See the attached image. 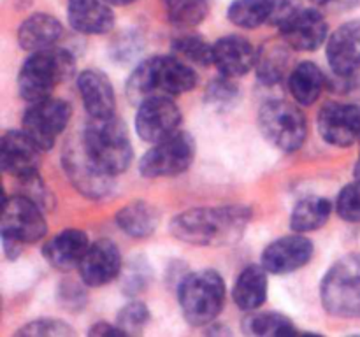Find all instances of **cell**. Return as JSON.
Wrapping results in <instances>:
<instances>
[{
  "label": "cell",
  "mask_w": 360,
  "mask_h": 337,
  "mask_svg": "<svg viewBox=\"0 0 360 337\" xmlns=\"http://www.w3.org/2000/svg\"><path fill=\"white\" fill-rule=\"evenodd\" d=\"M252 220V209L245 206L195 207L174 216L171 234L192 246H231L241 241Z\"/></svg>",
  "instance_id": "6da1fadb"
},
{
  "label": "cell",
  "mask_w": 360,
  "mask_h": 337,
  "mask_svg": "<svg viewBox=\"0 0 360 337\" xmlns=\"http://www.w3.org/2000/svg\"><path fill=\"white\" fill-rule=\"evenodd\" d=\"M199 76L179 56L158 55L136 67L127 81V95L134 104L151 97H174L193 90Z\"/></svg>",
  "instance_id": "7a4b0ae2"
},
{
  "label": "cell",
  "mask_w": 360,
  "mask_h": 337,
  "mask_svg": "<svg viewBox=\"0 0 360 337\" xmlns=\"http://www.w3.org/2000/svg\"><path fill=\"white\" fill-rule=\"evenodd\" d=\"M76 62L65 49L48 48L32 53L18 74V90L23 100L37 102L51 97L58 84L74 76Z\"/></svg>",
  "instance_id": "3957f363"
},
{
  "label": "cell",
  "mask_w": 360,
  "mask_h": 337,
  "mask_svg": "<svg viewBox=\"0 0 360 337\" xmlns=\"http://www.w3.org/2000/svg\"><path fill=\"white\" fill-rule=\"evenodd\" d=\"M225 283L217 270H199L181 279L178 302L190 325H207L217 319L225 305Z\"/></svg>",
  "instance_id": "277c9868"
},
{
  "label": "cell",
  "mask_w": 360,
  "mask_h": 337,
  "mask_svg": "<svg viewBox=\"0 0 360 337\" xmlns=\"http://www.w3.org/2000/svg\"><path fill=\"white\" fill-rule=\"evenodd\" d=\"M83 143L91 157L112 176L129 168L134 151L125 126L115 118H90L84 126Z\"/></svg>",
  "instance_id": "5b68a950"
},
{
  "label": "cell",
  "mask_w": 360,
  "mask_h": 337,
  "mask_svg": "<svg viewBox=\"0 0 360 337\" xmlns=\"http://www.w3.org/2000/svg\"><path fill=\"white\" fill-rule=\"evenodd\" d=\"M322 305L338 318H360V253L338 260L320 284Z\"/></svg>",
  "instance_id": "8992f818"
},
{
  "label": "cell",
  "mask_w": 360,
  "mask_h": 337,
  "mask_svg": "<svg viewBox=\"0 0 360 337\" xmlns=\"http://www.w3.org/2000/svg\"><path fill=\"white\" fill-rule=\"evenodd\" d=\"M62 164L70 185L88 199H104L115 188V176L91 157L81 136L67 140L62 151Z\"/></svg>",
  "instance_id": "52a82bcc"
},
{
  "label": "cell",
  "mask_w": 360,
  "mask_h": 337,
  "mask_svg": "<svg viewBox=\"0 0 360 337\" xmlns=\"http://www.w3.org/2000/svg\"><path fill=\"white\" fill-rule=\"evenodd\" d=\"M259 126L267 140L278 150L297 151L308 136V123L297 105L285 100H269L260 107Z\"/></svg>",
  "instance_id": "ba28073f"
},
{
  "label": "cell",
  "mask_w": 360,
  "mask_h": 337,
  "mask_svg": "<svg viewBox=\"0 0 360 337\" xmlns=\"http://www.w3.org/2000/svg\"><path fill=\"white\" fill-rule=\"evenodd\" d=\"M195 158V143L186 132H176L153 144L139 164L144 178H172L188 171Z\"/></svg>",
  "instance_id": "9c48e42d"
},
{
  "label": "cell",
  "mask_w": 360,
  "mask_h": 337,
  "mask_svg": "<svg viewBox=\"0 0 360 337\" xmlns=\"http://www.w3.org/2000/svg\"><path fill=\"white\" fill-rule=\"evenodd\" d=\"M72 116L70 104L63 98L46 97L32 102L23 116V132L41 147L42 151L51 150L55 140L62 136Z\"/></svg>",
  "instance_id": "30bf717a"
},
{
  "label": "cell",
  "mask_w": 360,
  "mask_h": 337,
  "mask_svg": "<svg viewBox=\"0 0 360 337\" xmlns=\"http://www.w3.org/2000/svg\"><path fill=\"white\" fill-rule=\"evenodd\" d=\"M42 211L44 209L41 206L21 193L4 197L0 234L18 239L23 244L41 241L48 232V223Z\"/></svg>",
  "instance_id": "8fae6325"
},
{
  "label": "cell",
  "mask_w": 360,
  "mask_h": 337,
  "mask_svg": "<svg viewBox=\"0 0 360 337\" xmlns=\"http://www.w3.org/2000/svg\"><path fill=\"white\" fill-rule=\"evenodd\" d=\"M181 111L171 97H151L137 104L136 130L146 143L155 144L178 132Z\"/></svg>",
  "instance_id": "7c38bea8"
},
{
  "label": "cell",
  "mask_w": 360,
  "mask_h": 337,
  "mask_svg": "<svg viewBox=\"0 0 360 337\" xmlns=\"http://www.w3.org/2000/svg\"><path fill=\"white\" fill-rule=\"evenodd\" d=\"M281 39L295 51H315L327 41L329 25L316 9H294L278 23Z\"/></svg>",
  "instance_id": "4fadbf2b"
},
{
  "label": "cell",
  "mask_w": 360,
  "mask_h": 337,
  "mask_svg": "<svg viewBox=\"0 0 360 337\" xmlns=\"http://www.w3.org/2000/svg\"><path fill=\"white\" fill-rule=\"evenodd\" d=\"M79 276L86 286L97 288L111 283L122 272V253L109 239L91 242L79 263Z\"/></svg>",
  "instance_id": "5bb4252c"
},
{
  "label": "cell",
  "mask_w": 360,
  "mask_h": 337,
  "mask_svg": "<svg viewBox=\"0 0 360 337\" xmlns=\"http://www.w3.org/2000/svg\"><path fill=\"white\" fill-rule=\"evenodd\" d=\"M313 242L297 232L271 242L262 253V267L271 274H290L311 260Z\"/></svg>",
  "instance_id": "9a60e30c"
},
{
  "label": "cell",
  "mask_w": 360,
  "mask_h": 337,
  "mask_svg": "<svg viewBox=\"0 0 360 337\" xmlns=\"http://www.w3.org/2000/svg\"><path fill=\"white\" fill-rule=\"evenodd\" d=\"M327 62L340 77H348L360 69V20L347 21L327 41Z\"/></svg>",
  "instance_id": "2e32d148"
},
{
  "label": "cell",
  "mask_w": 360,
  "mask_h": 337,
  "mask_svg": "<svg viewBox=\"0 0 360 337\" xmlns=\"http://www.w3.org/2000/svg\"><path fill=\"white\" fill-rule=\"evenodd\" d=\"M41 151L23 130H11L0 140V167L16 179L23 178L37 172Z\"/></svg>",
  "instance_id": "e0dca14e"
},
{
  "label": "cell",
  "mask_w": 360,
  "mask_h": 337,
  "mask_svg": "<svg viewBox=\"0 0 360 337\" xmlns=\"http://www.w3.org/2000/svg\"><path fill=\"white\" fill-rule=\"evenodd\" d=\"M290 0H234L229 7V20L239 28L253 30L266 23H280L294 11Z\"/></svg>",
  "instance_id": "ac0fdd59"
},
{
  "label": "cell",
  "mask_w": 360,
  "mask_h": 337,
  "mask_svg": "<svg viewBox=\"0 0 360 337\" xmlns=\"http://www.w3.org/2000/svg\"><path fill=\"white\" fill-rule=\"evenodd\" d=\"M257 51L252 42L239 35H227L213 44V65L221 76L239 77L255 69Z\"/></svg>",
  "instance_id": "d6986e66"
},
{
  "label": "cell",
  "mask_w": 360,
  "mask_h": 337,
  "mask_svg": "<svg viewBox=\"0 0 360 337\" xmlns=\"http://www.w3.org/2000/svg\"><path fill=\"white\" fill-rule=\"evenodd\" d=\"M88 248H90V241L83 230L67 228L46 242L42 248V256L53 269L60 272H69L79 267Z\"/></svg>",
  "instance_id": "ffe728a7"
},
{
  "label": "cell",
  "mask_w": 360,
  "mask_h": 337,
  "mask_svg": "<svg viewBox=\"0 0 360 337\" xmlns=\"http://www.w3.org/2000/svg\"><path fill=\"white\" fill-rule=\"evenodd\" d=\"M77 90L90 118H109L115 116V90L104 72L86 69L77 76Z\"/></svg>",
  "instance_id": "44dd1931"
},
{
  "label": "cell",
  "mask_w": 360,
  "mask_h": 337,
  "mask_svg": "<svg viewBox=\"0 0 360 337\" xmlns=\"http://www.w3.org/2000/svg\"><path fill=\"white\" fill-rule=\"evenodd\" d=\"M67 18L70 27L79 34H108L115 25V16L105 0H69Z\"/></svg>",
  "instance_id": "7402d4cb"
},
{
  "label": "cell",
  "mask_w": 360,
  "mask_h": 337,
  "mask_svg": "<svg viewBox=\"0 0 360 337\" xmlns=\"http://www.w3.org/2000/svg\"><path fill=\"white\" fill-rule=\"evenodd\" d=\"M63 28L56 18L49 14L37 13L20 25L18 30V42L28 53L41 51V49L53 48L62 37Z\"/></svg>",
  "instance_id": "603a6c76"
},
{
  "label": "cell",
  "mask_w": 360,
  "mask_h": 337,
  "mask_svg": "<svg viewBox=\"0 0 360 337\" xmlns=\"http://www.w3.org/2000/svg\"><path fill=\"white\" fill-rule=\"evenodd\" d=\"M267 270L262 265H248L234 283L232 297L243 311H257L267 300Z\"/></svg>",
  "instance_id": "cb8c5ba5"
},
{
  "label": "cell",
  "mask_w": 360,
  "mask_h": 337,
  "mask_svg": "<svg viewBox=\"0 0 360 337\" xmlns=\"http://www.w3.org/2000/svg\"><path fill=\"white\" fill-rule=\"evenodd\" d=\"M115 220L123 234L130 235L134 239H146L157 230L160 214H158L157 207L151 206L150 202L136 200V202L123 206L116 213Z\"/></svg>",
  "instance_id": "d4e9b609"
},
{
  "label": "cell",
  "mask_w": 360,
  "mask_h": 337,
  "mask_svg": "<svg viewBox=\"0 0 360 337\" xmlns=\"http://www.w3.org/2000/svg\"><path fill=\"white\" fill-rule=\"evenodd\" d=\"M326 86V76L322 69L313 62H302L292 70L288 79V90L295 102L301 105H311L322 95Z\"/></svg>",
  "instance_id": "484cf974"
},
{
  "label": "cell",
  "mask_w": 360,
  "mask_h": 337,
  "mask_svg": "<svg viewBox=\"0 0 360 337\" xmlns=\"http://www.w3.org/2000/svg\"><path fill=\"white\" fill-rule=\"evenodd\" d=\"M319 130L326 143L338 147H348L355 143V136L348 125L345 104L329 102L319 112Z\"/></svg>",
  "instance_id": "4316f807"
},
{
  "label": "cell",
  "mask_w": 360,
  "mask_h": 337,
  "mask_svg": "<svg viewBox=\"0 0 360 337\" xmlns=\"http://www.w3.org/2000/svg\"><path fill=\"white\" fill-rule=\"evenodd\" d=\"M290 46L287 42H266L259 53H257L255 72L260 83L273 86L283 79L285 72L290 62Z\"/></svg>",
  "instance_id": "83f0119b"
},
{
  "label": "cell",
  "mask_w": 360,
  "mask_h": 337,
  "mask_svg": "<svg viewBox=\"0 0 360 337\" xmlns=\"http://www.w3.org/2000/svg\"><path fill=\"white\" fill-rule=\"evenodd\" d=\"M333 213V204L323 197H306L295 204L290 216V227L294 232L306 234L322 228Z\"/></svg>",
  "instance_id": "f1b7e54d"
},
{
  "label": "cell",
  "mask_w": 360,
  "mask_h": 337,
  "mask_svg": "<svg viewBox=\"0 0 360 337\" xmlns=\"http://www.w3.org/2000/svg\"><path fill=\"white\" fill-rule=\"evenodd\" d=\"M243 332L248 336H294L297 333L294 322L281 312L252 311V315L243 319Z\"/></svg>",
  "instance_id": "f546056e"
},
{
  "label": "cell",
  "mask_w": 360,
  "mask_h": 337,
  "mask_svg": "<svg viewBox=\"0 0 360 337\" xmlns=\"http://www.w3.org/2000/svg\"><path fill=\"white\" fill-rule=\"evenodd\" d=\"M167 20L178 28H193L207 16V0H164Z\"/></svg>",
  "instance_id": "4dcf8cb0"
},
{
  "label": "cell",
  "mask_w": 360,
  "mask_h": 337,
  "mask_svg": "<svg viewBox=\"0 0 360 337\" xmlns=\"http://www.w3.org/2000/svg\"><path fill=\"white\" fill-rule=\"evenodd\" d=\"M172 49L179 58L197 65H213V44H207L200 35H181L174 39Z\"/></svg>",
  "instance_id": "1f68e13d"
},
{
  "label": "cell",
  "mask_w": 360,
  "mask_h": 337,
  "mask_svg": "<svg viewBox=\"0 0 360 337\" xmlns=\"http://www.w3.org/2000/svg\"><path fill=\"white\" fill-rule=\"evenodd\" d=\"M206 102L210 107L224 112L234 107L239 102V88L231 81V77L221 76L211 81L206 88Z\"/></svg>",
  "instance_id": "d6a6232c"
},
{
  "label": "cell",
  "mask_w": 360,
  "mask_h": 337,
  "mask_svg": "<svg viewBox=\"0 0 360 337\" xmlns=\"http://www.w3.org/2000/svg\"><path fill=\"white\" fill-rule=\"evenodd\" d=\"M74 329L70 325H67L65 322L56 318H41L34 319L30 323H25L20 330L16 332V336L23 337H69L74 336Z\"/></svg>",
  "instance_id": "836d02e7"
},
{
  "label": "cell",
  "mask_w": 360,
  "mask_h": 337,
  "mask_svg": "<svg viewBox=\"0 0 360 337\" xmlns=\"http://www.w3.org/2000/svg\"><path fill=\"white\" fill-rule=\"evenodd\" d=\"M150 318L151 315L148 305L144 302L134 300L122 308L116 318V325L125 333H139L150 323Z\"/></svg>",
  "instance_id": "e575fe53"
},
{
  "label": "cell",
  "mask_w": 360,
  "mask_h": 337,
  "mask_svg": "<svg viewBox=\"0 0 360 337\" xmlns=\"http://www.w3.org/2000/svg\"><path fill=\"white\" fill-rule=\"evenodd\" d=\"M336 211L341 220L348 223L360 221V181L350 183L340 192L336 200Z\"/></svg>",
  "instance_id": "d590c367"
},
{
  "label": "cell",
  "mask_w": 360,
  "mask_h": 337,
  "mask_svg": "<svg viewBox=\"0 0 360 337\" xmlns=\"http://www.w3.org/2000/svg\"><path fill=\"white\" fill-rule=\"evenodd\" d=\"M18 183H20L21 195L34 200L42 209H49L51 207V193L44 186V181L39 178V172H32V174L23 176V178H18Z\"/></svg>",
  "instance_id": "8d00e7d4"
},
{
  "label": "cell",
  "mask_w": 360,
  "mask_h": 337,
  "mask_svg": "<svg viewBox=\"0 0 360 337\" xmlns=\"http://www.w3.org/2000/svg\"><path fill=\"white\" fill-rule=\"evenodd\" d=\"M88 336L91 337H104V336H127L118 325H111L108 322H97L91 325V329L88 330Z\"/></svg>",
  "instance_id": "74e56055"
},
{
  "label": "cell",
  "mask_w": 360,
  "mask_h": 337,
  "mask_svg": "<svg viewBox=\"0 0 360 337\" xmlns=\"http://www.w3.org/2000/svg\"><path fill=\"white\" fill-rule=\"evenodd\" d=\"M345 112H347L348 125H350L355 139H360V105L345 104Z\"/></svg>",
  "instance_id": "f35d334b"
},
{
  "label": "cell",
  "mask_w": 360,
  "mask_h": 337,
  "mask_svg": "<svg viewBox=\"0 0 360 337\" xmlns=\"http://www.w3.org/2000/svg\"><path fill=\"white\" fill-rule=\"evenodd\" d=\"M23 246H25L23 242L18 241V239L2 235V248H4V253H6V256L9 260H16L18 256L21 255V251H23Z\"/></svg>",
  "instance_id": "ab89813d"
},
{
  "label": "cell",
  "mask_w": 360,
  "mask_h": 337,
  "mask_svg": "<svg viewBox=\"0 0 360 337\" xmlns=\"http://www.w3.org/2000/svg\"><path fill=\"white\" fill-rule=\"evenodd\" d=\"M105 2H108L109 6H129L134 0H105Z\"/></svg>",
  "instance_id": "60d3db41"
},
{
  "label": "cell",
  "mask_w": 360,
  "mask_h": 337,
  "mask_svg": "<svg viewBox=\"0 0 360 337\" xmlns=\"http://www.w3.org/2000/svg\"><path fill=\"white\" fill-rule=\"evenodd\" d=\"M354 178L355 181H360V153L357 161H355V167H354Z\"/></svg>",
  "instance_id": "b9f144b4"
},
{
  "label": "cell",
  "mask_w": 360,
  "mask_h": 337,
  "mask_svg": "<svg viewBox=\"0 0 360 337\" xmlns=\"http://www.w3.org/2000/svg\"><path fill=\"white\" fill-rule=\"evenodd\" d=\"M313 4H319V6H322V4H329L330 0H311Z\"/></svg>",
  "instance_id": "7bdbcfd3"
}]
</instances>
